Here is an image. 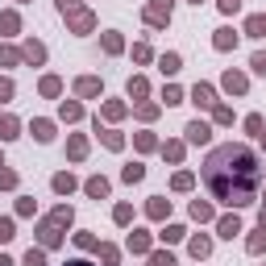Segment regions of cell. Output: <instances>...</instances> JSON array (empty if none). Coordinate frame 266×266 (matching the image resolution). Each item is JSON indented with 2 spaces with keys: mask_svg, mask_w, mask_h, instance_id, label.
Wrapping results in <instances>:
<instances>
[{
  "mask_svg": "<svg viewBox=\"0 0 266 266\" xmlns=\"http://www.w3.org/2000/svg\"><path fill=\"white\" fill-rule=\"evenodd\" d=\"M204 183L212 187V195L220 204L246 208L258 195V158L246 146H220L204 162Z\"/></svg>",
  "mask_w": 266,
  "mask_h": 266,
  "instance_id": "obj_1",
  "label": "cell"
},
{
  "mask_svg": "<svg viewBox=\"0 0 266 266\" xmlns=\"http://www.w3.org/2000/svg\"><path fill=\"white\" fill-rule=\"evenodd\" d=\"M166 17H171V0H154L150 13H146V21H150V25H162Z\"/></svg>",
  "mask_w": 266,
  "mask_h": 266,
  "instance_id": "obj_2",
  "label": "cell"
},
{
  "mask_svg": "<svg viewBox=\"0 0 266 266\" xmlns=\"http://www.w3.org/2000/svg\"><path fill=\"white\" fill-rule=\"evenodd\" d=\"M187 142H208V125L204 121H191L187 125Z\"/></svg>",
  "mask_w": 266,
  "mask_h": 266,
  "instance_id": "obj_3",
  "label": "cell"
},
{
  "mask_svg": "<svg viewBox=\"0 0 266 266\" xmlns=\"http://www.w3.org/2000/svg\"><path fill=\"white\" fill-rule=\"evenodd\" d=\"M33 138H38V142H50V138H54V125H50V121H33Z\"/></svg>",
  "mask_w": 266,
  "mask_h": 266,
  "instance_id": "obj_4",
  "label": "cell"
},
{
  "mask_svg": "<svg viewBox=\"0 0 266 266\" xmlns=\"http://www.w3.org/2000/svg\"><path fill=\"white\" fill-rule=\"evenodd\" d=\"M233 233H241V225H237V216H225L220 220V237H233Z\"/></svg>",
  "mask_w": 266,
  "mask_h": 266,
  "instance_id": "obj_5",
  "label": "cell"
},
{
  "mask_svg": "<svg viewBox=\"0 0 266 266\" xmlns=\"http://www.w3.org/2000/svg\"><path fill=\"white\" fill-rule=\"evenodd\" d=\"M254 38H266V17H250V25H246Z\"/></svg>",
  "mask_w": 266,
  "mask_h": 266,
  "instance_id": "obj_6",
  "label": "cell"
},
{
  "mask_svg": "<svg viewBox=\"0 0 266 266\" xmlns=\"http://www.w3.org/2000/svg\"><path fill=\"white\" fill-rule=\"evenodd\" d=\"M233 42H237V38H233V29H220V33H216V50H229Z\"/></svg>",
  "mask_w": 266,
  "mask_h": 266,
  "instance_id": "obj_7",
  "label": "cell"
},
{
  "mask_svg": "<svg viewBox=\"0 0 266 266\" xmlns=\"http://www.w3.org/2000/svg\"><path fill=\"white\" fill-rule=\"evenodd\" d=\"M250 250H254V254H262V250H266V225H262L258 237H250Z\"/></svg>",
  "mask_w": 266,
  "mask_h": 266,
  "instance_id": "obj_8",
  "label": "cell"
},
{
  "mask_svg": "<svg viewBox=\"0 0 266 266\" xmlns=\"http://www.w3.org/2000/svg\"><path fill=\"white\" fill-rule=\"evenodd\" d=\"M162 71L175 75V71H179V54H166V58H162Z\"/></svg>",
  "mask_w": 266,
  "mask_h": 266,
  "instance_id": "obj_9",
  "label": "cell"
},
{
  "mask_svg": "<svg viewBox=\"0 0 266 266\" xmlns=\"http://www.w3.org/2000/svg\"><path fill=\"white\" fill-rule=\"evenodd\" d=\"M195 104H212V87L199 83V87H195Z\"/></svg>",
  "mask_w": 266,
  "mask_h": 266,
  "instance_id": "obj_10",
  "label": "cell"
},
{
  "mask_svg": "<svg viewBox=\"0 0 266 266\" xmlns=\"http://www.w3.org/2000/svg\"><path fill=\"white\" fill-rule=\"evenodd\" d=\"M42 54H46V50H42L38 42H29V46H25V58H33V62H42Z\"/></svg>",
  "mask_w": 266,
  "mask_h": 266,
  "instance_id": "obj_11",
  "label": "cell"
},
{
  "mask_svg": "<svg viewBox=\"0 0 266 266\" xmlns=\"http://www.w3.org/2000/svg\"><path fill=\"white\" fill-rule=\"evenodd\" d=\"M225 87H233V92H241V87H246V79H241V75H233V71H229V75H225Z\"/></svg>",
  "mask_w": 266,
  "mask_h": 266,
  "instance_id": "obj_12",
  "label": "cell"
},
{
  "mask_svg": "<svg viewBox=\"0 0 266 266\" xmlns=\"http://www.w3.org/2000/svg\"><path fill=\"white\" fill-rule=\"evenodd\" d=\"M71 187H75L71 175H58V179H54V191H71Z\"/></svg>",
  "mask_w": 266,
  "mask_h": 266,
  "instance_id": "obj_13",
  "label": "cell"
},
{
  "mask_svg": "<svg viewBox=\"0 0 266 266\" xmlns=\"http://www.w3.org/2000/svg\"><path fill=\"white\" fill-rule=\"evenodd\" d=\"M87 191H92V195H108V183H104V179H92Z\"/></svg>",
  "mask_w": 266,
  "mask_h": 266,
  "instance_id": "obj_14",
  "label": "cell"
},
{
  "mask_svg": "<svg viewBox=\"0 0 266 266\" xmlns=\"http://www.w3.org/2000/svg\"><path fill=\"white\" fill-rule=\"evenodd\" d=\"M42 262H46L42 250H29V254H25V266H42Z\"/></svg>",
  "mask_w": 266,
  "mask_h": 266,
  "instance_id": "obj_15",
  "label": "cell"
},
{
  "mask_svg": "<svg viewBox=\"0 0 266 266\" xmlns=\"http://www.w3.org/2000/svg\"><path fill=\"white\" fill-rule=\"evenodd\" d=\"M142 175H146V171H142V166H138V162H133V166H125V179H129V183H138Z\"/></svg>",
  "mask_w": 266,
  "mask_h": 266,
  "instance_id": "obj_16",
  "label": "cell"
},
{
  "mask_svg": "<svg viewBox=\"0 0 266 266\" xmlns=\"http://www.w3.org/2000/svg\"><path fill=\"white\" fill-rule=\"evenodd\" d=\"M0 138H17V121H0Z\"/></svg>",
  "mask_w": 266,
  "mask_h": 266,
  "instance_id": "obj_17",
  "label": "cell"
},
{
  "mask_svg": "<svg viewBox=\"0 0 266 266\" xmlns=\"http://www.w3.org/2000/svg\"><path fill=\"white\" fill-rule=\"evenodd\" d=\"M191 254H195V258H204V254H208V241H204V237H195V241H191Z\"/></svg>",
  "mask_w": 266,
  "mask_h": 266,
  "instance_id": "obj_18",
  "label": "cell"
},
{
  "mask_svg": "<svg viewBox=\"0 0 266 266\" xmlns=\"http://www.w3.org/2000/svg\"><path fill=\"white\" fill-rule=\"evenodd\" d=\"M79 92H83V96H96V92H100V83H96V79H83V83H79Z\"/></svg>",
  "mask_w": 266,
  "mask_h": 266,
  "instance_id": "obj_19",
  "label": "cell"
},
{
  "mask_svg": "<svg viewBox=\"0 0 266 266\" xmlns=\"http://www.w3.org/2000/svg\"><path fill=\"white\" fill-rule=\"evenodd\" d=\"M0 187H17V175L13 171H0Z\"/></svg>",
  "mask_w": 266,
  "mask_h": 266,
  "instance_id": "obj_20",
  "label": "cell"
},
{
  "mask_svg": "<svg viewBox=\"0 0 266 266\" xmlns=\"http://www.w3.org/2000/svg\"><path fill=\"white\" fill-rule=\"evenodd\" d=\"M254 71H258V75H266V54H254Z\"/></svg>",
  "mask_w": 266,
  "mask_h": 266,
  "instance_id": "obj_21",
  "label": "cell"
},
{
  "mask_svg": "<svg viewBox=\"0 0 266 266\" xmlns=\"http://www.w3.org/2000/svg\"><path fill=\"white\" fill-rule=\"evenodd\" d=\"M9 96H13V83H9V79H0V100H9Z\"/></svg>",
  "mask_w": 266,
  "mask_h": 266,
  "instance_id": "obj_22",
  "label": "cell"
},
{
  "mask_svg": "<svg viewBox=\"0 0 266 266\" xmlns=\"http://www.w3.org/2000/svg\"><path fill=\"white\" fill-rule=\"evenodd\" d=\"M154 266H175V262H171V254H158V258H154Z\"/></svg>",
  "mask_w": 266,
  "mask_h": 266,
  "instance_id": "obj_23",
  "label": "cell"
},
{
  "mask_svg": "<svg viewBox=\"0 0 266 266\" xmlns=\"http://www.w3.org/2000/svg\"><path fill=\"white\" fill-rule=\"evenodd\" d=\"M237 5H241V0H220V9H225V13H233Z\"/></svg>",
  "mask_w": 266,
  "mask_h": 266,
  "instance_id": "obj_24",
  "label": "cell"
},
{
  "mask_svg": "<svg viewBox=\"0 0 266 266\" xmlns=\"http://www.w3.org/2000/svg\"><path fill=\"white\" fill-rule=\"evenodd\" d=\"M58 5H62V13H66V9H75V0H58Z\"/></svg>",
  "mask_w": 266,
  "mask_h": 266,
  "instance_id": "obj_25",
  "label": "cell"
},
{
  "mask_svg": "<svg viewBox=\"0 0 266 266\" xmlns=\"http://www.w3.org/2000/svg\"><path fill=\"white\" fill-rule=\"evenodd\" d=\"M0 266H13V262H9V258H5V254H0Z\"/></svg>",
  "mask_w": 266,
  "mask_h": 266,
  "instance_id": "obj_26",
  "label": "cell"
},
{
  "mask_svg": "<svg viewBox=\"0 0 266 266\" xmlns=\"http://www.w3.org/2000/svg\"><path fill=\"white\" fill-rule=\"evenodd\" d=\"M66 266H92V262H66Z\"/></svg>",
  "mask_w": 266,
  "mask_h": 266,
  "instance_id": "obj_27",
  "label": "cell"
},
{
  "mask_svg": "<svg viewBox=\"0 0 266 266\" xmlns=\"http://www.w3.org/2000/svg\"><path fill=\"white\" fill-rule=\"evenodd\" d=\"M195 5H199V0H195Z\"/></svg>",
  "mask_w": 266,
  "mask_h": 266,
  "instance_id": "obj_28",
  "label": "cell"
}]
</instances>
